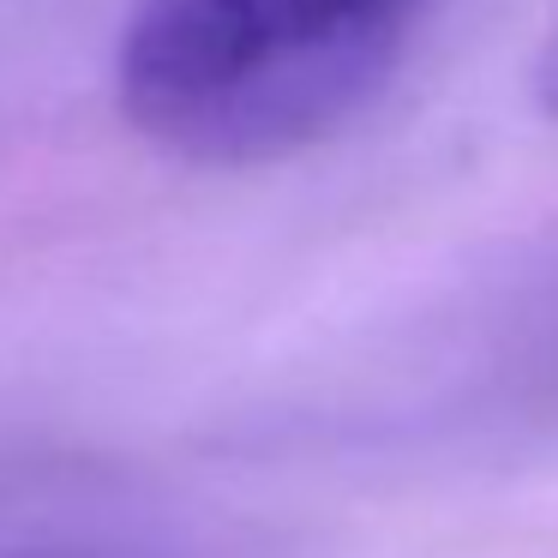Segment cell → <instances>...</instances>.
I'll list each match as a JSON object with an SVG mask.
<instances>
[{
    "label": "cell",
    "instance_id": "7a4b0ae2",
    "mask_svg": "<svg viewBox=\"0 0 558 558\" xmlns=\"http://www.w3.org/2000/svg\"><path fill=\"white\" fill-rule=\"evenodd\" d=\"M534 102H541L546 114H558V31L546 37L541 61H534Z\"/></svg>",
    "mask_w": 558,
    "mask_h": 558
},
{
    "label": "cell",
    "instance_id": "6da1fadb",
    "mask_svg": "<svg viewBox=\"0 0 558 558\" xmlns=\"http://www.w3.org/2000/svg\"><path fill=\"white\" fill-rule=\"evenodd\" d=\"M433 0H145L121 31V114L198 169H258L378 97Z\"/></svg>",
    "mask_w": 558,
    "mask_h": 558
}]
</instances>
